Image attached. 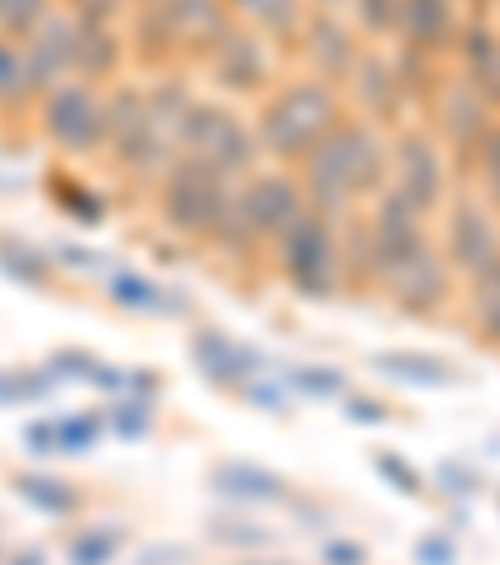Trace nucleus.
I'll list each match as a JSON object with an SVG mask.
<instances>
[{
    "label": "nucleus",
    "instance_id": "nucleus-41",
    "mask_svg": "<svg viewBox=\"0 0 500 565\" xmlns=\"http://www.w3.org/2000/svg\"><path fill=\"white\" fill-rule=\"evenodd\" d=\"M480 156H486V185H490V195H496V205H500V130H490L486 136Z\"/></svg>",
    "mask_w": 500,
    "mask_h": 565
},
{
    "label": "nucleus",
    "instance_id": "nucleus-23",
    "mask_svg": "<svg viewBox=\"0 0 500 565\" xmlns=\"http://www.w3.org/2000/svg\"><path fill=\"white\" fill-rule=\"evenodd\" d=\"M15 495H21L25 505H35L41 515H75L81 511V491L61 476H45V470H25V476H15Z\"/></svg>",
    "mask_w": 500,
    "mask_h": 565
},
{
    "label": "nucleus",
    "instance_id": "nucleus-49",
    "mask_svg": "<svg viewBox=\"0 0 500 565\" xmlns=\"http://www.w3.org/2000/svg\"><path fill=\"white\" fill-rule=\"evenodd\" d=\"M6 6H11V0H0V11H6Z\"/></svg>",
    "mask_w": 500,
    "mask_h": 565
},
{
    "label": "nucleus",
    "instance_id": "nucleus-34",
    "mask_svg": "<svg viewBox=\"0 0 500 565\" xmlns=\"http://www.w3.org/2000/svg\"><path fill=\"white\" fill-rule=\"evenodd\" d=\"M355 21L371 41H381V35L401 31V0H355Z\"/></svg>",
    "mask_w": 500,
    "mask_h": 565
},
{
    "label": "nucleus",
    "instance_id": "nucleus-14",
    "mask_svg": "<svg viewBox=\"0 0 500 565\" xmlns=\"http://www.w3.org/2000/svg\"><path fill=\"white\" fill-rule=\"evenodd\" d=\"M191 361H195V371H201L211 385H221V391H241L245 381H256V375L266 371L256 345L235 341V335H225V331H195Z\"/></svg>",
    "mask_w": 500,
    "mask_h": 565
},
{
    "label": "nucleus",
    "instance_id": "nucleus-26",
    "mask_svg": "<svg viewBox=\"0 0 500 565\" xmlns=\"http://www.w3.org/2000/svg\"><path fill=\"white\" fill-rule=\"evenodd\" d=\"M205 535H211L215 545H231V551H270V545H276V531L251 521V515H211Z\"/></svg>",
    "mask_w": 500,
    "mask_h": 565
},
{
    "label": "nucleus",
    "instance_id": "nucleus-22",
    "mask_svg": "<svg viewBox=\"0 0 500 565\" xmlns=\"http://www.w3.org/2000/svg\"><path fill=\"white\" fill-rule=\"evenodd\" d=\"M106 296L116 300L120 310H146V316H181L185 300L175 290H166L160 280L140 276V270H116L106 280Z\"/></svg>",
    "mask_w": 500,
    "mask_h": 565
},
{
    "label": "nucleus",
    "instance_id": "nucleus-19",
    "mask_svg": "<svg viewBox=\"0 0 500 565\" xmlns=\"http://www.w3.org/2000/svg\"><path fill=\"white\" fill-rule=\"evenodd\" d=\"M120 61H126V41L116 35V25L75 15V75L100 86V81H110L120 71Z\"/></svg>",
    "mask_w": 500,
    "mask_h": 565
},
{
    "label": "nucleus",
    "instance_id": "nucleus-36",
    "mask_svg": "<svg viewBox=\"0 0 500 565\" xmlns=\"http://www.w3.org/2000/svg\"><path fill=\"white\" fill-rule=\"evenodd\" d=\"M375 470H381V480L391 486V491H401V495H421L426 486H421V470L411 466V460H401L395 450H381L375 456Z\"/></svg>",
    "mask_w": 500,
    "mask_h": 565
},
{
    "label": "nucleus",
    "instance_id": "nucleus-6",
    "mask_svg": "<svg viewBox=\"0 0 500 565\" xmlns=\"http://www.w3.org/2000/svg\"><path fill=\"white\" fill-rule=\"evenodd\" d=\"M175 150L211 160L215 171H225L235 185H241L245 175H256V160L266 156V150H260V136L245 126L231 106H221V100H201V96L191 100L181 130H175Z\"/></svg>",
    "mask_w": 500,
    "mask_h": 565
},
{
    "label": "nucleus",
    "instance_id": "nucleus-44",
    "mask_svg": "<svg viewBox=\"0 0 500 565\" xmlns=\"http://www.w3.org/2000/svg\"><path fill=\"white\" fill-rule=\"evenodd\" d=\"M436 480L446 486L450 495H470V491H476V476H470V470H460V466H440Z\"/></svg>",
    "mask_w": 500,
    "mask_h": 565
},
{
    "label": "nucleus",
    "instance_id": "nucleus-4",
    "mask_svg": "<svg viewBox=\"0 0 500 565\" xmlns=\"http://www.w3.org/2000/svg\"><path fill=\"white\" fill-rule=\"evenodd\" d=\"M106 150L130 181H160V171L181 156L171 130H160L150 116L146 86H116L106 96Z\"/></svg>",
    "mask_w": 500,
    "mask_h": 565
},
{
    "label": "nucleus",
    "instance_id": "nucleus-7",
    "mask_svg": "<svg viewBox=\"0 0 500 565\" xmlns=\"http://www.w3.org/2000/svg\"><path fill=\"white\" fill-rule=\"evenodd\" d=\"M41 136L61 156H96V150H106V96L91 81L71 75L65 86L41 96Z\"/></svg>",
    "mask_w": 500,
    "mask_h": 565
},
{
    "label": "nucleus",
    "instance_id": "nucleus-32",
    "mask_svg": "<svg viewBox=\"0 0 500 565\" xmlns=\"http://www.w3.org/2000/svg\"><path fill=\"white\" fill-rule=\"evenodd\" d=\"M96 440H100V416L55 420V446H61V456H86V450H96Z\"/></svg>",
    "mask_w": 500,
    "mask_h": 565
},
{
    "label": "nucleus",
    "instance_id": "nucleus-28",
    "mask_svg": "<svg viewBox=\"0 0 500 565\" xmlns=\"http://www.w3.org/2000/svg\"><path fill=\"white\" fill-rule=\"evenodd\" d=\"M65 561L71 565H110V561H120V531L116 525H86L81 535H71Z\"/></svg>",
    "mask_w": 500,
    "mask_h": 565
},
{
    "label": "nucleus",
    "instance_id": "nucleus-10",
    "mask_svg": "<svg viewBox=\"0 0 500 565\" xmlns=\"http://www.w3.org/2000/svg\"><path fill=\"white\" fill-rule=\"evenodd\" d=\"M391 185L415 201L421 211H436L440 195H446V166H440V146L426 130H401L391 146Z\"/></svg>",
    "mask_w": 500,
    "mask_h": 565
},
{
    "label": "nucleus",
    "instance_id": "nucleus-48",
    "mask_svg": "<svg viewBox=\"0 0 500 565\" xmlns=\"http://www.w3.org/2000/svg\"><path fill=\"white\" fill-rule=\"evenodd\" d=\"M320 6H326V11H330V6H341V0H320Z\"/></svg>",
    "mask_w": 500,
    "mask_h": 565
},
{
    "label": "nucleus",
    "instance_id": "nucleus-9",
    "mask_svg": "<svg viewBox=\"0 0 500 565\" xmlns=\"http://www.w3.org/2000/svg\"><path fill=\"white\" fill-rule=\"evenodd\" d=\"M25 55V86H31V106H41V96H51L55 86H65L75 75V21L71 15H45L21 45Z\"/></svg>",
    "mask_w": 500,
    "mask_h": 565
},
{
    "label": "nucleus",
    "instance_id": "nucleus-50",
    "mask_svg": "<svg viewBox=\"0 0 500 565\" xmlns=\"http://www.w3.org/2000/svg\"><path fill=\"white\" fill-rule=\"evenodd\" d=\"M0 565H6V555H0Z\"/></svg>",
    "mask_w": 500,
    "mask_h": 565
},
{
    "label": "nucleus",
    "instance_id": "nucleus-31",
    "mask_svg": "<svg viewBox=\"0 0 500 565\" xmlns=\"http://www.w3.org/2000/svg\"><path fill=\"white\" fill-rule=\"evenodd\" d=\"M150 411H156L150 395H120L116 406H110V426H116L120 440H140L150 430Z\"/></svg>",
    "mask_w": 500,
    "mask_h": 565
},
{
    "label": "nucleus",
    "instance_id": "nucleus-21",
    "mask_svg": "<svg viewBox=\"0 0 500 565\" xmlns=\"http://www.w3.org/2000/svg\"><path fill=\"white\" fill-rule=\"evenodd\" d=\"M401 35L405 45H415V51H446L450 41H456V21H450V6L446 0H401Z\"/></svg>",
    "mask_w": 500,
    "mask_h": 565
},
{
    "label": "nucleus",
    "instance_id": "nucleus-13",
    "mask_svg": "<svg viewBox=\"0 0 500 565\" xmlns=\"http://www.w3.org/2000/svg\"><path fill=\"white\" fill-rule=\"evenodd\" d=\"M300 41H306V55H310V65H316V81H326V86H336V90L351 81L361 55H365L361 41H355V31L345 21H336L330 11L310 15Z\"/></svg>",
    "mask_w": 500,
    "mask_h": 565
},
{
    "label": "nucleus",
    "instance_id": "nucleus-17",
    "mask_svg": "<svg viewBox=\"0 0 500 565\" xmlns=\"http://www.w3.org/2000/svg\"><path fill=\"white\" fill-rule=\"evenodd\" d=\"M385 296H391V306H395V310H405V316H430V310L446 306V296H450V276H446V266H440L436 250H421V256H415L411 266L395 270V276H391Z\"/></svg>",
    "mask_w": 500,
    "mask_h": 565
},
{
    "label": "nucleus",
    "instance_id": "nucleus-1",
    "mask_svg": "<svg viewBox=\"0 0 500 565\" xmlns=\"http://www.w3.org/2000/svg\"><path fill=\"white\" fill-rule=\"evenodd\" d=\"M300 185L310 211H320L326 221H345L355 201H375L391 185V150L381 146L371 120L345 116L300 160Z\"/></svg>",
    "mask_w": 500,
    "mask_h": 565
},
{
    "label": "nucleus",
    "instance_id": "nucleus-45",
    "mask_svg": "<svg viewBox=\"0 0 500 565\" xmlns=\"http://www.w3.org/2000/svg\"><path fill=\"white\" fill-rule=\"evenodd\" d=\"M175 555H181V551H175V545H150V551L140 555L136 565H175Z\"/></svg>",
    "mask_w": 500,
    "mask_h": 565
},
{
    "label": "nucleus",
    "instance_id": "nucleus-15",
    "mask_svg": "<svg viewBox=\"0 0 500 565\" xmlns=\"http://www.w3.org/2000/svg\"><path fill=\"white\" fill-rule=\"evenodd\" d=\"M446 250L460 270H470V276H480V270H490L500 260L496 225H490V215L480 211L476 201H466V195H460L446 215Z\"/></svg>",
    "mask_w": 500,
    "mask_h": 565
},
{
    "label": "nucleus",
    "instance_id": "nucleus-11",
    "mask_svg": "<svg viewBox=\"0 0 500 565\" xmlns=\"http://www.w3.org/2000/svg\"><path fill=\"white\" fill-rule=\"evenodd\" d=\"M241 201H245L251 221L260 225V235H266L270 246H276L280 235H286L290 225H296L300 215L310 211L306 185H300L296 175H286V171H256V175H245V181H241Z\"/></svg>",
    "mask_w": 500,
    "mask_h": 565
},
{
    "label": "nucleus",
    "instance_id": "nucleus-8",
    "mask_svg": "<svg viewBox=\"0 0 500 565\" xmlns=\"http://www.w3.org/2000/svg\"><path fill=\"white\" fill-rule=\"evenodd\" d=\"M426 211L415 201H405L395 185H385L375 195V211L365 221V246H371V280L375 286H391L395 270H405L426 246V231H421Z\"/></svg>",
    "mask_w": 500,
    "mask_h": 565
},
{
    "label": "nucleus",
    "instance_id": "nucleus-27",
    "mask_svg": "<svg viewBox=\"0 0 500 565\" xmlns=\"http://www.w3.org/2000/svg\"><path fill=\"white\" fill-rule=\"evenodd\" d=\"M0 270H6L15 286H45V280H51V260L35 246H25L21 235H0Z\"/></svg>",
    "mask_w": 500,
    "mask_h": 565
},
{
    "label": "nucleus",
    "instance_id": "nucleus-3",
    "mask_svg": "<svg viewBox=\"0 0 500 565\" xmlns=\"http://www.w3.org/2000/svg\"><path fill=\"white\" fill-rule=\"evenodd\" d=\"M231 195H235L231 175L215 171L211 160L181 150L156 181V211H160V221L171 225L175 235H185V241H211V231H215V221H221V211L231 205Z\"/></svg>",
    "mask_w": 500,
    "mask_h": 565
},
{
    "label": "nucleus",
    "instance_id": "nucleus-42",
    "mask_svg": "<svg viewBox=\"0 0 500 565\" xmlns=\"http://www.w3.org/2000/svg\"><path fill=\"white\" fill-rule=\"evenodd\" d=\"M25 450H31V456H51V450H61V446H55V426H51V420L25 426Z\"/></svg>",
    "mask_w": 500,
    "mask_h": 565
},
{
    "label": "nucleus",
    "instance_id": "nucleus-30",
    "mask_svg": "<svg viewBox=\"0 0 500 565\" xmlns=\"http://www.w3.org/2000/svg\"><path fill=\"white\" fill-rule=\"evenodd\" d=\"M51 195H55V205H61L65 215H75L81 225H100V221H106V205H100V195L86 191V185L65 181V175H55V181H51Z\"/></svg>",
    "mask_w": 500,
    "mask_h": 565
},
{
    "label": "nucleus",
    "instance_id": "nucleus-20",
    "mask_svg": "<svg viewBox=\"0 0 500 565\" xmlns=\"http://www.w3.org/2000/svg\"><path fill=\"white\" fill-rule=\"evenodd\" d=\"M211 246L221 250V256L241 260V266H256V260L270 250V241H266V235H260V225L251 221V211H245V201H241V185H235L231 205H225V211H221V221H215V231H211Z\"/></svg>",
    "mask_w": 500,
    "mask_h": 565
},
{
    "label": "nucleus",
    "instance_id": "nucleus-12",
    "mask_svg": "<svg viewBox=\"0 0 500 565\" xmlns=\"http://www.w3.org/2000/svg\"><path fill=\"white\" fill-rule=\"evenodd\" d=\"M211 75L225 96H260L270 86V51L256 31H225L211 45Z\"/></svg>",
    "mask_w": 500,
    "mask_h": 565
},
{
    "label": "nucleus",
    "instance_id": "nucleus-18",
    "mask_svg": "<svg viewBox=\"0 0 500 565\" xmlns=\"http://www.w3.org/2000/svg\"><path fill=\"white\" fill-rule=\"evenodd\" d=\"M211 491L225 495V501H241V505H276L290 501V486L280 470L256 466V460H221L211 470Z\"/></svg>",
    "mask_w": 500,
    "mask_h": 565
},
{
    "label": "nucleus",
    "instance_id": "nucleus-29",
    "mask_svg": "<svg viewBox=\"0 0 500 565\" xmlns=\"http://www.w3.org/2000/svg\"><path fill=\"white\" fill-rule=\"evenodd\" d=\"M0 106H31V86H25V55L11 35L0 31Z\"/></svg>",
    "mask_w": 500,
    "mask_h": 565
},
{
    "label": "nucleus",
    "instance_id": "nucleus-37",
    "mask_svg": "<svg viewBox=\"0 0 500 565\" xmlns=\"http://www.w3.org/2000/svg\"><path fill=\"white\" fill-rule=\"evenodd\" d=\"M241 395L251 401V406H260V411H270V416H290V391L286 385H270V381H245L241 385Z\"/></svg>",
    "mask_w": 500,
    "mask_h": 565
},
{
    "label": "nucleus",
    "instance_id": "nucleus-46",
    "mask_svg": "<svg viewBox=\"0 0 500 565\" xmlns=\"http://www.w3.org/2000/svg\"><path fill=\"white\" fill-rule=\"evenodd\" d=\"M6 565H45V551H35V545H25V551H15Z\"/></svg>",
    "mask_w": 500,
    "mask_h": 565
},
{
    "label": "nucleus",
    "instance_id": "nucleus-35",
    "mask_svg": "<svg viewBox=\"0 0 500 565\" xmlns=\"http://www.w3.org/2000/svg\"><path fill=\"white\" fill-rule=\"evenodd\" d=\"M45 15H51V0H11V6L0 11V31L11 35V41H25Z\"/></svg>",
    "mask_w": 500,
    "mask_h": 565
},
{
    "label": "nucleus",
    "instance_id": "nucleus-25",
    "mask_svg": "<svg viewBox=\"0 0 500 565\" xmlns=\"http://www.w3.org/2000/svg\"><path fill=\"white\" fill-rule=\"evenodd\" d=\"M191 100H195V90L185 86L181 75H160L156 86H146L150 116L160 120V130H171V140H175V130H181V120H185V110H191Z\"/></svg>",
    "mask_w": 500,
    "mask_h": 565
},
{
    "label": "nucleus",
    "instance_id": "nucleus-2",
    "mask_svg": "<svg viewBox=\"0 0 500 565\" xmlns=\"http://www.w3.org/2000/svg\"><path fill=\"white\" fill-rule=\"evenodd\" d=\"M341 120H345V110H341V90L336 86H326V81H290L276 96H266L256 136L270 160L300 166Z\"/></svg>",
    "mask_w": 500,
    "mask_h": 565
},
{
    "label": "nucleus",
    "instance_id": "nucleus-16",
    "mask_svg": "<svg viewBox=\"0 0 500 565\" xmlns=\"http://www.w3.org/2000/svg\"><path fill=\"white\" fill-rule=\"evenodd\" d=\"M345 90L355 96V106H361V116L371 120V126H395L405 110V86H401V75H395L391 61H381V55L365 51L361 65H355V75L345 81Z\"/></svg>",
    "mask_w": 500,
    "mask_h": 565
},
{
    "label": "nucleus",
    "instance_id": "nucleus-43",
    "mask_svg": "<svg viewBox=\"0 0 500 565\" xmlns=\"http://www.w3.org/2000/svg\"><path fill=\"white\" fill-rule=\"evenodd\" d=\"M345 416H351V420H365V426H375V420H385L391 411L375 406L371 395H351V401H345Z\"/></svg>",
    "mask_w": 500,
    "mask_h": 565
},
{
    "label": "nucleus",
    "instance_id": "nucleus-47",
    "mask_svg": "<svg viewBox=\"0 0 500 565\" xmlns=\"http://www.w3.org/2000/svg\"><path fill=\"white\" fill-rule=\"evenodd\" d=\"M241 565H290V561H276V555H266V561H241Z\"/></svg>",
    "mask_w": 500,
    "mask_h": 565
},
{
    "label": "nucleus",
    "instance_id": "nucleus-39",
    "mask_svg": "<svg viewBox=\"0 0 500 565\" xmlns=\"http://www.w3.org/2000/svg\"><path fill=\"white\" fill-rule=\"evenodd\" d=\"M411 555H415V565H456V545H450V535H421Z\"/></svg>",
    "mask_w": 500,
    "mask_h": 565
},
{
    "label": "nucleus",
    "instance_id": "nucleus-33",
    "mask_svg": "<svg viewBox=\"0 0 500 565\" xmlns=\"http://www.w3.org/2000/svg\"><path fill=\"white\" fill-rule=\"evenodd\" d=\"M290 385H296L300 395H316V401H341L345 395V375L330 371V365H296Z\"/></svg>",
    "mask_w": 500,
    "mask_h": 565
},
{
    "label": "nucleus",
    "instance_id": "nucleus-38",
    "mask_svg": "<svg viewBox=\"0 0 500 565\" xmlns=\"http://www.w3.org/2000/svg\"><path fill=\"white\" fill-rule=\"evenodd\" d=\"M320 565H371V551L361 541L330 535V541H320Z\"/></svg>",
    "mask_w": 500,
    "mask_h": 565
},
{
    "label": "nucleus",
    "instance_id": "nucleus-24",
    "mask_svg": "<svg viewBox=\"0 0 500 565\" xmlns=\"http://www.w3.org/2000/svg\"><path fill=\"white\" fill-rule=\"evenodd\" d=\"M375 371L391 375V381L405 385H450V365H440L436 355H421V351H391V355H375Z\"/></svg>",
    "mask_w": 500,
    "mask_h": 565
},
{
    "label": "nucleus",
    "instance_id": "nucleus-40",
    "mask_svg": "<svg viewBox=\"0 0 500 565\" xmlns=\"http://www.w3.org/2000/svg\"><path fill=\"white\" fill-rule=\"evenodd\" d=\"M476 116H480V106L466 96V90H460V96L450 100V130H456V136L466 140V146H470V130H486V120L476 126Z\"/></svg>",
    "mask_w": 500,
    "mask_h": 565
},
{
    "label": "nucleus",
    "instance_id": "nucleus-5",
    "mask_svg": "<svg viewBox=\"0 0 500 565\" xmlns=\"http://www.w3.org/2000/svg\"><path fill=\"white\" fill-rule=\"evenodd\" d=\"M270 250H276L286 290H296L300 300H330L341 290V235H336V221H326L320 211H306Z\"/></svg>",
    "mask_w": 500,
    "mask_h": 565
}]
</instances>
